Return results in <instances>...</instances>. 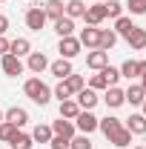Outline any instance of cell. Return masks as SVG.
I'll list each match as a JSON object with an SVG mask.
<instances>
[{
  "instance_id": "cell-15",
  "label": "cell",
  "mask_w": 146,
  "mask_h": 149,
  "mask_svg": "<svg viewBox=\"0 0 146 149\" xmlns=\"http://www.w3.org/2000/svg\"><path fill=\"white\" fill-rule=\"evenodd\" d=\"M103 103L109 106V109H117V106H123L126 103V97H123V89L120 86H109L106 95H103Z\"/></svg>"
},
{
  "instance_id": "cell-33",
  "label": "cell",
  "mask_w": 146,
  "mask_h": 149,
  "mask_svg": "<svg viewBox=\"0 0 146 149\" xmlns=\"http://www.w3.org/2000/svg\"><path fill=\"white\" fill-rule=\"evenodd\" d=\"M69 149H92V141H89V135H74L72 141H69Z\"/></svg>"
},
{
  "instance_id": "cell-8",
  "label": "cell",
  "mask_w": 146,
  "mask_h": 149,
  "mask_svg": "<svg viewBox=\"0 0 146 149\" xmlns=\"http://www.w3.org/2000/svg\"><path fill=\"white\" fill-rule=\"evenodd\" d=\"M3 120H9L12 126H17V129H23V126L29 123V112L23 109V106H9V109L3 112Z\"/></svg>"
},
{
  "instance_id": "cell-23",
  "label": "cell",
  "mask_w": 146,
  "mask_h": 149,
  "mask_svg": "<svg viewBox=\"0 0 146 149\" xmlns=\"http://www.w3.org/2000/svg\"><path fill=\"white\" fill-rule=\"evenodd\" d=\"M117 126H123V120H120V118H115V115H106V118H100V120H97V129L103 132L106 138H109Z\"/></svg>"
},
{
  "instance_id": "cell-17",
  "label": "cell",
  "mask_w": 146,
  "mask_h": 149,
  "mask_svg": "<svg viewBox=\"0 0 146 149\" xmlns=\"http://www.w3.org/2000/svg\"><path fill=\"white\" fill-rule=\"evenodd\" d=\"M29 52H32V40L29 37H15L9 43V55H15V57H26Z\"/></svg>"
},
{
  "instance_id": "cell-14",
  "label": "cell",
  "mask_w": 146,
  "mask_h": 149,
  "mask_svg": "<svg viewBox=\"0 0 146 149\" xmlns=\"http://www.w3.org/2000/svg\"><path fill=\"white\" fill-rule=\"evenodd\" d=\"M126 43L132 46V52H143V49H146V29L135 26V29L126 35Z\"/></svg>"
},
{
  "instance_id": "cell-22",
  "label": "cell",
  "mask_w": 146,
  "mask_h": 149,
  "mask_svg": "<svg viewBox=\"0 0 146 149\" xmlns=\"http://www.w3.org/2000/svg\"><path fill=\"white\" fill-rule=\"evenodd\" d=\"M83 12H86V3H83V0H69V3H63V15L72 17V20L83 17Z\"/></svg>"
},
{
  "instance_id": "cell-25",
  "label": "cell",
  "mask_w": 146,
  "mask_h": 149,
  "mask_svg": "<svg viewBox=\"0 0 146 149\" xmlns=\"http://www.w3.org/2000/svg\"><path fill=\"white\" fill-rule=\"evenodd\" d=\"M63 86H66V89H69V95L74 97V95L86 86V80H83V74H74V72H72L69 77H63Z\"/></svg>"
},
{
  "instance_id": "cell-41",
  "label": "cell",
  "mask_w": 146,
  "mask_h": 149,
  "mask_svg": "<svg viewBox=\"0 0 146 149\" xmlns=\"http://www.w3.org/2000/svg\"><path fill=\"white\" fill-rule=\"evenodd\" d=\"M138 72H140V74H146V60H138Z\"/></svg>"
},
{
  "instance_id": "cell-19",
  "label": "cell",
  "mask_w": 146,
  "mask_h": 149,
  "mask_svg": "<svg viewBox=\"0 0 146 149\" xmlns=\"http://www.w3.org/2000/svg\"><path fill=\"white\" fill-rule=\"evenodd\" d=\"M123 97H126V103H132V106H140L146 92H143L140 83H129V89H123Z\"/></svg>"
},
{
  "instance_id": "cell-6",
  "label": "cell",
  "mask_w": 146,
  "mask_h": 149,
  "mask_svg": "<svg viewBox=\"0 0 146 149\" xmlns=\"http://www.w3.org/2000/svg\"><path fill=\"white\" fill-rule=\"evenodd\" d=\"M26 69L32 74H43L49 69V57L43 55V52H29V55H26Z\"/></svg>"
},
{
  "instance_id": "cell-35",
  "label": "cell",
  "mask_w": 146,
  "mask_h": 149,
  "mask_svg": "<svg viewBox=\"0 0 146 149\" xmlns=\"http://www.w3.org/2000/svg\"><path fill=\"white\" fill-rule=\"evenodd\" d=\"M89 89H95V92H100V89H109V86H106V77H103L100 72H95V74L89 77Z\"/></svg>"
},
{
  "instance_id": "cell-21",
  "label": "cell",
  "mask_w": 146,
  "mask_h": 149,
  "mask_svg": "<svg viewBox=\"0 0 146 149\" xmlns=\"http://www.w3.org/2000/svg\"><path fill=\"white\" fill-rule=\"evenodd\" d=\"M80 115V106H77V100L74 97H66V100H60V118H66V120H74Z\"/></svg>"
},
{
  "instance_id": "cell-40",
  "label": "cell",
  "mask_w": 146,
  "mask_h": 149,
  "mask_svg": "<svg viewBox=\"0 0 146 149\" xmlns=\"http://www.w3.org/2000/svg\"><path fill=\"white\" fill-rule=\"evenodd\" d=\"M6 32H9V17H6V15H0V37L6 35Z\"/></svg>"
},
{
  "instance_id": "cell-20",
  "label": "cell",
  "mask_w": 146,
  "mask_h": 149,
  "mask_svg": "<svg viewBox=\"0 0 146 149\" xmlns=\"http://www.w3.org/2000/svg\"><path fill=\"white\" fill-rule=\"evenodd\" d=\"M52 26H55V32H57V37H69V35H74V20L72 17H57V20H52Z\"/></svg>"
},
{
  "instance_id": "cell-26",
  "label": "cell",
  "mask_w": 146,
  "mask_h": 149,
  "mask_svg": "<svg viewBox=\"0 0 146 149\" xmlns=\"http://www.w3.org/2000/svg\"><path fill=\"white\" fill-rule=\"evenodd\" d=\"M52 135H55V132H52V126L37 123L35 129H32V141H35V143H49V141H52Z\"/></svg>"
},
{
  "instance_id": "cell-39",
  "label": "cell",
  "mask_w": 146,
  "mask_h": 149,
  "mask_svg": "<svg viewBox=\"0 0 146 149\" xmlns=\"http://www.w3.org/2000/svg\"><path fill=\"white\" fill-rule=\"evenodd\" d=\"M9 43H12V40H6V35L0 37V57H3V55H9Z\"/></svg>"
},
{
  "instance_id": "cell-44",
  "label": "cell",
  "mask_w": 146,
  "mask_h": 149,
  "mask_svg": "<svg viewBox=\"0 0 146 149\" xmlns=\"http://www.w3.org/2000/svg\"><path fill=\"white\" fill-rule=\"evenodd\" d=\"M132 149H146V146H132Z\"/></svg>"
},
{
  "instance_id": "cell-13",
  "label": "cell",
  "mask_w": 146,
  "mask_h": 149,
  "mask_svg": "<svg viewBox=\"0 0 146 149\" xmlns=\"http://www.w3.org/2000/svg\"><path fill=\"white\" fill-rule=\"evenodd\" d=\"M52 132H55V135H60V138H69V141L77 135V129H74V120H66V118H57V120H52Z\"/></svg>"
},
{
  "instance_id": "cell-7",
  "label": "cell",
  "mask_w": 146,
  "mask_h": 149,
  "mask_svg": "<svg viewBox=\"0 0 146 149\" xmlns=\"http://www.w3.org/2000/svg\"><path fill=\"white\" fill-rule=\"evenodd\" d=\"M83 20H86V26H100V23L106 20V6H103V3H92V6H86Z\"/></svg>"
},
{
  "instance_id": "cell-29",
  "label": "cell",
  "mask_w": 146,
  "mask_h": 149,
  "mask_svg": "<svg viewBox=\"0 0 146 149\" xmlns=\"http://www.w3.org/2000/svg\"><path fill=\"white\" fill-rule=\"evenodd\" d=\"M115 43H117V35H115V29H100V46H97V49L109 52Z\"/></svg>"
},
{
  "instance_id": "cell-4",
  "label": "cell",
  "mask_w": 146,
  "mask_h": 149,
  "mask_svg": "<svg viewBox=\"0 0 146 149\" xmlns=\"http://www.w3.org/2000/svg\"><path fill=\"white\" fill-rule=\"evenodd\" d=\"M80 40L74 35H69V37H60V43H57V52H60V57H66V60H74V57L80 55Z\"/></svg>"
},
{
  "instance_id": "cell-24",
  "label": "cell",
  "mask_w": 146,
  "mask_h": 149,
  "mask_svg": "<svg viewBox=\"0 0 146 149\" xmlns=\"http://www.w3.org/2000/svg\"><path fill=\"white\" fill-rule=\"evenodd\" d=\"M9 146H12V149H32V146H35V141H32V135H26V132L17 129L15 135H12Z\"/></svg>"
},
{
  "instance_id": "cell-10",
  "label": "cell",
  "mask_w": 146,
  "mask_h": 149,
  "mask_svg": "<svg viewBox=\"0 0 146 149\" xmlns=\"http://www.w3.org/2000/svg\"><path fill=\"white\" fill-rule=\"evenodd\" d=\"M74 100H77V106H80V109H95V106H97V100H100V97H97V92H95V89H89V86H83V89H80V92L74 95Z\"/></svg>"
},
{
  "instance_id": "cell-11",
  "label": "cell",
  "mask_w": 146,
  "mask_h": 149,
  "mask_svg": "<svg viewBox=\"0 0 146 149\" xmlns=\"http://www.w3.org/2000/svg\"><path fill=\"white\" fill-rule=\"evenodd\" d=\"M86 66L95 69V72H100L103 66H109V52H103V49H92L89 55H86Z\"/></svg>"
},
{
  "instance_id": "cell-18",
  "label": "cell",
  "mask_w": 146,
  "mask_h": 149,
  "mask_svg": "<svg viewBox=\"0 0 146 149\" xmlns=\"http://www.w3.org/2000/svg\"><path fill=\"white\" fill-rule=\"evenodd\" d=\"M49 72L55 74L57 80H63V77H69V74H72L74 69H72V60L60 57V60H55V63H49Z\"/></svg>"
},
{
  "instance_id": "cell-34",
  "label": "cell",
  "mask_w": 146,
  "mask_h": 149,
  "mask_svg": "<svg viewBox=\"0 0 146 149\" xmlns=\"http://www.w3.org/2000/svg\"><path fill=\"white\" fill-rule=\"evenodd\" d=\"M15 132H17V126H12L9 120H0V141H3V143H9Z\"/></svg>"
},
{
  "instance_id": "cell-12",
  "label": "cell",
  "mask_w": 146,
  "mask_h": 149,
  "mask_svg": "<svg viewBox=\"0 0 146 149\" xmlns=\"http://www.w3.org/2000/svg\"><path fill=\"white\" fill-rule=\"evenodd\" d=\"M123 126H126L132 135H146V115H140V112H132L126 120H123Z\"/></svg>"
},
{
  "instance_id": "cell-46",
  "label": "cell",
  "mask_w": 146,
  "mask_h": 149,
  "mask_svg": "<svg viewBox=\"0 0 146 149\" xmlns=\"http://www.w3.org/2000/svg\"><path fill=\"white\" fill-rule=\"evenodd\" d=\"M95 3H103V0H95Z\"/></svg>"
},
{
  "instance_id": "cell-32",
  "label": "cell",
  "mask_w": 146,
  "mask_h": 149,
  "mask_svg": "<svg viewBox=\"0 0 146 149\" xmlns=\"http://www.w3.org/2000/svg\"><path fill=\"white\" fill-rule=\"evenodd\" d=\"M100 74L106 77V86H117V80H120V69L117 66H103Z\"/></svg>"
},
{
  "instance_id": "cell-27",
  "label": "cell",
  "mask_w": 146,
  "mask_h": 149,
  "mask_svg": "<svg viewBox=\"0 0 146 149\" xmlns=\"http://www.w3.org/2000/svg\"><path fill=\"white\" fill-rule=\"evenodd\" d=\"M132 29H135V23H132L129 15H120V17L115 20V35H117V37H126Z\"/></svg>"
},
{
  "instance_id": "cell-38",
  "label": "cell",
  "mask_w": 146,
  "mask_h": 149,
  "mask_svg": "<svg viewBox=\"0 0 146 149\" xmlns=\"http://www.w3.org/2000/svg\"><path fill=\"white\" fill-rule=\"evenodd\" d=\"M52 97H57V100H66V97H72V95H69V89L63 86V80H60L55 89H52Z\"/></svg>"
},
{
  "instance_id": "cell-36",
  "label": "cell",
  "mask_w": 146,
  "mask_h": 149,
  "mask_svg": "<svg viewBox=\"0 0 146 149\" xmlns=\"http://www.w3.org/2000/svg\"><path fill=\"white\" fill-rule=\"evenodd\" d=\"M123 9H129L132 15H146V0H126Z\"/></svg>"
},
{
  "instance_id": "cell-30",
  "label": "cell",
  "mask_w": 146,
  "mask_h": 149,
  "mask_svg": "<svg viewBox=\"0 0 146 149\" xmlns=\"http://www.w3.org/2000/svg\"><path fill=\"white\" fill-rule=\"evenodd\" d=\"M117 69H120V77H126V80H132V77H138V74H140V72H138V60H132V57L123 60Z\"/></svg>"
},
{
  "instance_id": "cell-3",
  "label": "cell",
  "mask_w": 146,
  "mask_h": 149,
  "mask_svg": "<svg viewBox=\"0 0 146 149\" xmlns=\"http://www.w3.org/2000/svg\"><path fill=\"white\" fill-rule=\"evenodd\" d=\"M0 69L6 77H17V74L26 72V63H23V57H15V55H3L0 57Z\"/></svg>"
},
{
  "instance_id": "cell-42",
  "label": "cell",
  "mask_w": 146,
  "mask_h": 149,
  "mask_svg": "<svg viewBox=\"0 0 146 149\" xmlns=\"http://www.w3.org/2000/svg\"><path fill=\"white\" fill-rule=\"evenodd\" d=\"M140 115H146V97H143V103H140Z\"/></svg>"
},
{
  "instance_id": "cell-2",
  "label": "cell",
  "mask_w": 146,
  "mask_h": 149,
  "mask_svg": "<svg viewBox=\"0 0 146 149\" xmlns=\"http://www.w3.org/2000/svg\"><path fill=\"white\" fill-rule=\"evenodd\" d=\"M97 120L100 118H95V112L80 109V115L74 118V129L80 132V135H92V132H97Z\"/></svg>"
},
{
  "instance_id": "cell-47",
  "label": "cell",
  "mask_w": 146,
  "mask_h": 149,
  "mask_svg": "<svg viewBox=\"0 0 146 149\" xmlns=\"http://www.w3.org/2000/svg\"><path fill=\"white\" fill-rule=\"evenodd\" d=\"M0 3H6V0H0Z\"/></svg>"
},
{
  "instance_id": "cell-45",
  "label": "cell",
  "mask_w": 146,
  "mask_h": 149,
  "mask_svg": "<svg viewBox=\"0 0 146 149\" xmlns=\"http://www.w3.org/2000/svg\"><path fill=\"white\" fill-rule=\"evenodd\" d=\"M0 120H3V109H0Z\"/></svg>"
},
{
  "instance_id": "cell-31",
  "label": "cell",
  "mask_w": 146,
  "mask_h": 149,
  "mask_svg": "<svg viewBox=\"0 0 146 149\" xmlns=\"http://www.w3.org/2000/svg\"><path fill=\"white\" fill-rule=\"evenodd\" d=\"M103 6H106V17H112V20H117L123 15V3L120 0H103Z\"/></svg>"
},
{
  "instance_id": "cell-16",
  "label": "cell",
  "mask_w": 146,
  "mask_h": 149,
  "mask_svg": "<svg viewBox=\"0 0 146 149\" xmlns=\"http://www.w3.org/2000/svg\"><path fill=\"white\" fill-rule=\"evenodd\" d=\"M109 143H112V146H117V149H126L129 143H132V132H129L126 126H117V129L109 135Z\"/></svg>"
},
{
  "instance_id": "cell-9",
  "label": "cell",
  "mask_w": 146,
  "mask_h": 149,
  "mask_svg": "<svg viewBox=\"0 0 146 149\" xmlns=\"http://www.w3.org/2000/svg\"><path fill=\"white\" fill-rule=\"evenodd\" d=\"M80 46H86V49H97L100 46V26H86V29H80Z\"/></svg>"
},
{
  "instance_id": "cell-43",
  "label": "cell",
  "mask_w": 146,
  "mask_h": 149,
  "mask_svg": "<svg viewBox=\"0 0 146 149\" xmlns=\"http://www.w3.org/2000/svg\"><path fill=\"white\" fill-rule=\"evenodd\" d=\"M140 77H143V80H140V86H143V92H146V74H140Z\"/></svg>"
},
{
  "instance_id": "cell-1",
  "label": "cell",
  "mask_w": 146,
  "mask_h": 149,
  "mask_svg": "<svg viewBox=\"0 0 146 149\" xmlns=\"http://www.w3.org/2000/svg\"><path fill=\"white\" fill-rule=\"evenodd\" d=\"M23 95H26L32 103H37V106H49V100H52V89H49L40 77H29V80L23 83Z\"/></svg>"
},
{
  "instance_id": "cell-37",
  "label": "cell",
  "mask_w": 146,
  "mask_h": 149,
  "mask_svg": "<svg viewBox=\"0 0 146 149\" xmlns=\"http://www.w3.org/2000/svg\"><path fill=\"white\" fill-rule=\"evenodd\" d=\"M49 149H69V138L52 135V141H49Z\"/></svg>"
},
{
  "instance_id": "cell-5",
  "label": "cell",
  "mask_w": 146,
  "mask_h": 149,
  "mask_svg": "<svg viewBox=\"0 0 146 149\" xmlns=\"http://www.w3.org/2000/svg\"><path fill=\"white\" fill-rule=\"evenodd\" d=\"M26 26H29V29H32V32H40V29H43V26H46V12H43V6H32V9H26Z\"/></svg>"
},
{
  "instance_id": "cell-28",
  "label": "cell",
  "mask_w": 146,
  "mask_h": 149,
  "mask_svg": "<svg viewBox=\"0 0 146 149\" xmlns=\"http://www.w3.org/2000/svg\"><path fill=\"white\" fill-rule=\"evenodd\" d=\"M43 12H46V17H49V20H57V17H63V0H46Z\"/></svg>"
}]
</instances>
